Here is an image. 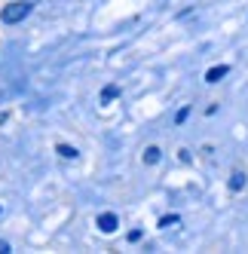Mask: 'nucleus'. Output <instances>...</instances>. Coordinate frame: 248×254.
Returning <instances> with one entry per match:
<instances>
[{"label": "nucleus", "instance_id": "nucleus-1", "mask_svg": "<svg viewBox=\"0 0 248 254\" xmlns=\"http://www.w3.org/2000/svg\"><path fill=\"white\" fill-rule=\"evenodd\" d=\"M34 9V3H28V0H15V3H9L3 9V25H19L22 19H28Z\"/></svg>", "mask_w": 248, "mask_h": 254}, {"label": "nucleus", "instance_id": "nucleus-2", "mask_svg": "<svg viewBox=\"0 0 248 254\" xmlns=\"http://www.w3.org/2000/svg\"><path fill=\"white\" fill-rule=\"evenodd\" d=\"M117 227H120V221H117V214H114V211L98 214V230H101V233H114Z\"/></svg>", "mask_w": 248, "mask_h": 254}, {"label": "nucleus", "instance_id": "nucleus-3", "mask_svg": "<svg viewBox=\"0 0 248 254\" xmlns=\"http://www.w3.org/2000/svg\"><path fill=\"white\" fill-rule=\"evenodd\" d=\"M227 74H230V67H227V64L208 67V70H205V83H218V80H221V77H227Z\"/></svg>", "mask_w": 248, "mask_h": 254}, {"label": "nucleus", "instance_id": "nucleus-4", "mask_svg": "<svg viewBox=\"0 0 248 254\" xmlns=\"http://www.w3.org/2000/svg\"><path fill=\"white\" fill-rule=\"evenodd\" d=\"M230 190H233V193L245 190V175L242 172H233V178H230Z\"/></svg>", "mask_w": 248, "mask_h": 254}, {"label": "nucleus", "instance_id": "nucleus-5", "mask_svg": "<svg viewBox=\"0 0 248 254\" xmlns=\"http://www.w3.org/2000/svg\"><path fill=\"white\" fill-rule=\"evenodd\" d=\"M159 156H163V150H159V147H147L144 150V162H147V166H156Z\"/></svg>", "mask_w": 248, "mask_h": 254}, {"label": "nucleus", "instance_id": "nucleus-6", "mask_svg": "<svg viewBox=\"0 0 248 254\" xmlns=\"http://www.w3.org/2000/svg\"><path fill=\"white\" fill-rule=\"evenodd\" d=\"M56 150H59V156H64V159H77V156H80L74 147H70V144H59Z\"/></svg>", "mask_w": 248, "mask_h": 254}, {"label": "nucleus", "instance_id": "nucleus-7", "mask_svg": "<svg viewBox=\"0 0 248 254\" xmlns=\"http://www.w3.org/2000/svg\"><path fill=\"white\" fill-rule=\"evenodd\" d=\"M117 95H120V89H117V86H104V89H101V104H108V101L117 98Z\"/></svg>", "mask_w": 248, "mask_h": 254}, {"label": "nucleus", "instance_id": "nucleus-8", "mask_svg": "<svg viewBox=\"0 0 248 254\" xmlns=\"http://www.w3.org/2000/svg\"><path fill=\"white\" fill-rule=\"evenodd\" d=\"M187 117H190V107H181V111H178V114H175V123H184Z\"/></svg>", "mask_w": 248, "mask_h": 254}, {"label": "nucleus", "instance_id": "nucleus-9", "mask_svg": "<svg viewBox=\"0 0 248 254\" xmlns=\"http://www.w3.org/2000/svg\"><path fill=\"white\" fill-rule=\"evenodd\" d=\"M181 217L178 214H169V217H163V221H159V227H169V224H178Z\"/></svg>", "mask_w": 248, "mask_h": 254}, {"label": "nucleus", "instance_id": "nucleus-10", "mask_svg": "<svg viewBox=\"0 0 248 254\" xmlns=\"http://www.w3.org/2000/svg\"><path fill=\"white\" fill-rule=\"evenodd\" d=\"M0 254H9V242H3V239H0Z\"/></svg>", "mask_w": 248, "mask_h": 254}, {"label": "nucleus", "instance_id": "nucleus-11", "mask_svg": "<svg viewBox=\"0 0 248 254\" xmlns=\"http://www.w3.org/2000/svg\"><path fill=\"white\" fill-rule=\"evenodd\" d=\"M3 123H6V114H0V126H3Z\"/></svg>", "mask_w": 248, "mask_h": 254}]
</instances>
